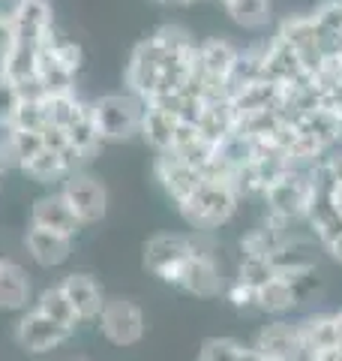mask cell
<instances>
[{"mask_svg":"<svg viewBox=\"0 0 342 361\" xmlns=\"http://www.w3.org/2000/svg\"><path fill=\"white\" fill-rule=\"evenodd\" d=\"M196 54L198 39L186 27L163 25L132 49L123 85L144 106L184 94L196 85Z\"/></svg>","mask_w":342,"mask_h":361,"instance_id":"cell-1","label":"cell"},{"mask_svg":"<svg viewBox=\"0 0 342 361\" xmlns=\"http://www.w3.org/2000/svg\"><path fill=\"white\" fill-rule=\"evenodd\" d=\"M241 202L243 196L232 178H204L196 193L177 208V214L192 232H220L234 220Z\"/></svg>","mask_w":342,"mask_h":361,"instance_id":"cell-2","label":"cell"},{"mask_svg":"<svg viewBox=\"0 0 342 361\" xmlns=\"http://www.w3.org/2000/svg\"><path fill=\"white\" fill-rule=\"evenodd\" d=\"M315 196H318V175H315V166H310V169H289L285 175H279L261 193V202H265L270 217L303 223Z\"/></svg>","mask_w":342,"mask_h":361,"instance_id":"cell-3","label":"cell"},{"mask_svg":"<svg viewBox=\"0 0 342 361\" xmlns=\"http://www.w3.org/2000/svg\"><path fill=\"white\" fill-rule=\"evenodd\" d=\"M90 115H94L102 145H120V142H132L141 135L144 103L135 94H129V90L102 94L90 103Z\"/></svg>","mask_w":342,"mask_h":361,"instance_id":"cell-4","label":"cell"},{"mask_svg":"<svg viewBox=\"0 0 342 361\" xmlns=\"http://www.w3.org/2000/svg\"><path fill=\"white\" fill-rule=\"evenodd\" d=\"M237 58H241V49L225 39V37H208L198 39V54H196V82L201 87V94L208 99L216 97H228V87H232V75Z\"/></svg>","mask_w":342,"mask_h":361,"instance_id":"cell-5","label":"cell"},{"mask_svg":"<svg viewBox=\"0 0 342 361\" xmlns=\"http://www.w3.org/2000/svg\"><path fill=\"white\" fill-rule=\"evenodd\" d=\"M189 256H192L189 232H156L144 244V268L168 286H175L180 268H184Z\"/></svg>","mask_w":342,"mask_h":361,"instance_id":"cell-6","label":"cell"},{"mask_svg":"<svg viewBox=\"0 0 342 361\" xmlns=\"http://www.w3.org/2000/svg\"><path fill=\"white\" fill-rule=\"evenodd\" d=\"M96 329L111 346L127 349V346H135L144 337L147 319H144V310L132 298L118 295V298L106 301V307H102L99 319H96Z\"/></svg>","mask_w":342,"mask_h":361,"instance_id":"cell-7","label":"cell"},{"mask_svg":"<svg viewBox=\"0 0 342 361\" xmlns=\"http://www.w3.org/2000/svg\"><path fill=\"white\" fill-rule=\"evenodd\" d=\"M61 193H63L66 202H70L72 214L78 217V223H82L84 229L106 220V214H108V190L96 175L78 169V172H72L70 178H63Z\"/></svg>","mask_w":342,"mask_h":361,"instance_id":"cell-8","label":"cell"},{"mask_svg":"<svg viewBox=\"0 0 342 361\" xmlns=\"http://www.w3.org/2000/svg\"><path fill=\"white\" fill-rule=\"evenodd\" d=\"M72 334L75 331L57 325L54 319H49V316L39 313L37 307H27L25 313H18L15 331H13L18 349L27 355H49L54 349H61Z\"/></svg>","mask_w":342,"mask_h":361,"instance_id":"cell-9","label":"cell"},{"mask_svg":"<svg viewBox=\"0 0 342 361\" xmlns=\"http://www.w3.org/2000/svg\"><path fill=\"white\" fill-rule=\"evenodd\" d=\"M192 235V232H189ZM225 274L220 265V253H201L192 241V256L184 262L175 280V289H184L196 298H220L225 292Z\"/></svg>","mask_w":342,"mask_h":361,"instance_id":"cell-10","label":"cell"},{"mask_svg":"<svg viewBox=\"0 0 342 361\" xmlns=\"http://www.w3.org/2000/svg\"><path fill=\"white\" fill-rule=\"evenodd\" d=\"M253 349H258L267 361H303V337L298 319H267V325H261L255 331Z\"/></svg>","mask_w":342,"mask_h":361,"instance_id":"cell-11","label":"cell"},{"mask_svg":"<svg viewBox=\"0 0 342 361\" xmlns=\"http://www.w3.org/2000/svg\"><path fill=\"white\" fill-rule=\"evenodd\" d=\"M153 178L159 180L163 193L175 202V208H180L184 202L196 193L198 184L204 180V175L196 166H189L186 160H180L175 154H156L153 160Z\"/></svg>","mask_w":342,"mask_h":361,"instance_id":"cell-12","label":"cell"},{"mask_svg":"<svg viewBox=\"0 0 342 361\" xmlns=\"http://www.w3.org/2000/svg\"><path fill=\"white\" fill-rule=\"evenodd\" d=\"M30 226H39V229H49V232H57V235H66V238H75L78 232L84 229L78 217L72 214L70 202L63 199L61 190L54 193H45L33 202L30 208Z\"/></svg>","mask_w":342,"mask_h":361,"instance_id":"cell-13","label":"cell"},{"mask_svg":"<svg viewBox=\"0 0 342 361\" xmlns=\"http://www.w3.org/2000/svg\"><path fill=\"white\" fill-rule=\"evenodd\" d=\"M63 289V295L70 298V304L75 307L78 319H82V325L87 322H96L102 307H106V292H102V286L96 283L90 274H82V271H75V274H66L61 283H57Z\"/></svg>","mask_w":342,"mask_h":361,"instance_id":"cell-14","label":"cell"},{"mask_svg":"<svg viewBox=\"0 0 342 361\" xmlns=\"http://www.w3.org/2000/svg\"><path fill=\"white\" fill-rule=\"evenodd\" d=\"M300 304L298 289L282 274H273L255 289V313H265L267 319H289L294 310H300Z\"/></svg>","mask_w":342,"mask_h":361,"instance_id":"cell-15","label":"cell"},{"mask_svg":"<svg viewBox=\"0 0 342 361\" xmlns=\"http://www.w3.org/2000/svg\"><path fill=\"white\" fill-rule=\"evenodd\" d=\"M72 241L75 238L39 229V226H27V232H25V250L39 268H61L63 262H70Z\"/></svg>","mask_w":342,"mask_h":361,"instance_id":"cell-16","label":"cell"},{"mask_svg":"<svg viewBox=\"0 0 342 361\" xmlns=\"http://www.w3.org/2000/svg\"><path fill=\"white\" fill-rule=\"evenodd\" d=\"M33 307V280L25 268L13 259L0 256V310L4 313H25Z\"/></svg>","mask_w":342,"mask_h":361,"instance_id":"cell-17","label":"cell"},{"mask_svg":"<svg viewBox=\"0 0 342 361\" xmlns=\"http://www.w3.org/2000/svg\"><path fill=\"white\" fill-rule=\"evenodd\" d=\"M180 118H175L171 111L165 109H156V106H144V121H141V139L151 145L153 154H168L175 148V139H177V130H180Z\"/></svg>","mask_w":342,"mask_h":361,"instance_id":"cell-18","label":"cell"},{"mask_svg":"<svg viewBox=\"0 0 342 361\" xmlns=\"http://www.w3.org/2000/svg\"><path fill=\"white\" fill-rule=\"evenodd\" d=\"M298 325H300V337H303L306 355L339 346V325H336V316L334 313H327V310L306 313L303 319H298Z\"/></svg>","mask_w":342,"mask_h":361,"instance_id":"cell-19","label":"cell"},{"mask_svg":"<svg viewBox=\"0 0 342 361\" xmlns=\"http://www.w3.org/2000/svg\"><path fill=\"white\" fill-rule=\"evenodd\" d=\"M225 16L246 33H261L273 21V0H234L225 6Z\"/></svg>","mask_w":342,"mask_h":361,"instance_id":"cell-20","label":"cell"},{"mask_svg":"<svg viewBox=\"0 0 342 361\" xmlns=\"http://www.w3.org/2000/svg\"><path fill=\"white\" fill-rule=\"evenodd\" d=\"M33 307H37L39 313H45L49 319H54L57 325H63V329L70 331H78L82 329V319H78L75 307L70 304V298L63 295L61 286H45L37 298H33Z\"/></svg>","mask_w":342,"mask_h":361,"instance_id":"cell-21","label":"cell"},{"mask_svg":"<svg viewBox=\"0 0 342 361\" xmlns=\"http://www.w3.org/2000/svg\"><path fill=\"white\" fill-rule=\"evenodd\" d=\"M21 172L33 178L37 184H63V178H70L75 169H70V163L61 160L54 151L42 148L37 157H30V160L21 166Z\"/></svg>","mask_w":342,"mask_h":361,"instance_id":"cell-22","label":"cell"},{"mask_svg":"<svg viewBox=\"0 0 342 361\" xmlns=\"http://www.w3.org/2000/svg\"><path fill=\"white\" fill-rule=\"evenodd\" d=\"M243 353V343L234 337H208L198 349V361H237Z\"/></svg>","mask_w":342,"mask_h":361,"instance_id":"cell-23","label":"cell"},{"mask_svg":"<svg viewBox=\"0 0 342 361\" xmlns=\"http://www.w3.org/2000/svg\"><path fill=\"white\" fill-rule=\"evenodd\" d=\"M222 295L228 298V304H232L234 310H241V313H255V286H249L243 283V280H228L225 283V292Z\"/></svg>","mask_w":342,"mask_h":361,"instance_id":"cell-24","label":"cell"},{"mask_svg":"<svg viewBox=\"0 0 342 361\" xmlns=\"http://www.w3.org/2000/svg\"><path fill=\"white\" fill-rule=\"evenodd\" d=\"M18 106H21V90L6 75H0V127L13 123Z\"/></svg>","mask_w":342,"mask_h":361,"instance_id":"cell-25","label":"cell"},{"mask_svg":"<svg viewBox=\"0 0 342 361\" xmlns=\"http://www.w3.org/2000/svg\"><path fill=\"white\" fill-rule=\"evenodd\" d=\"M13 39H15V25H13V16L9 9L0 6V70L9 58V49H13Z\"/></svg>","mask_w":342,"mask_h":361,"instance_id":"cell-26","label":"cell"},{"mask_svg":"<svg viewBox=\"0 0 342 361\" xmlns=\"http://www.w3.org/2000/svg\"><path fill=\"white\" fill-rule=\"evenodd\" d=\"M318 166H322V172H324V175H330V178L342 180V148L330 151V154H327V157H324V160L318 163Z\"/></svg>","mask_w":342,"mask_h":361,"instance_id":"cell-27","label":"cell"},{"mask_svg":"<svg viewBox=\"0 0 342 361\" xmlns=\"http://www.w3.org/2000/svg\"><path fill=\"white\" fill-rule=\"evenodd\" d=\"M303 361H342V349H322V353H310L303 355Z\"/></svg>","mask_w":342,"mask_h":361,"instance_id":"cell-28","label":"cell"},{"mask_svg":"<svg viewBox=\"0 0 342 361\" xmlns=\"http://www.w3.org/2000/svg\"><path fill=\"white\" fill-rule=\"evenodd\" d=\"M237 361H267L265 355L258 353V349H253V346H243V353H241V358Z\"/></svg>","mask_w":342,"mask_h":361,"instance_id":"cell-29","label":"cell"},{"mask_svg":"<svg viewBox=\"0 0 342 361\" xmlns=\"http://www.w3.org/2000/svg\"><path fill=\"white\" fill-rule=\"evenodd\" d=\"M336 316V325H339V349H342V310H334Z\"/></svg>","mask_w":342,"mask_h":361,"instance_id":"cell-30","label":"cell"},{"mask_svg":"<svg viewBox=\"0 0 342 361\" xmlns=\"http://www.w3.org/2000/svg\"><path fill=\"white\" fill-rule=\"evenodd\" d=\"M171 4H177V6H189V4H198V0H171Z\"/></svg>","mask_w":342,"mask_h":361,"instance_id":"cell-31","label":"cell"},{"mask_svg":"<svg viewBox=\"0 0 342 361\" xmlns=\"http://www.w3.org/2000/svg\"><path fill=\"white\" fill-rule=\"evenodd\" d=\"M216 4H220V6L225 9V6H232V4H234V0H216Z\"/></svg>","mask_w":342,"mask_h":361,"instance_id":"cell-32","label":"cell"},{"mask_svg":"<svg viewBox=\"0 0 342 361\" xmlns=\"http://www.w3.org/2000/svg\"><path fill=\"white\" fill-rule=\"evenodd\" d=\"M70 361H90V358H70Z\"/></svg>","mask_w":342,"mask_h":361,"instance_id":"cell-33","label":"cell"}]
</instances>
